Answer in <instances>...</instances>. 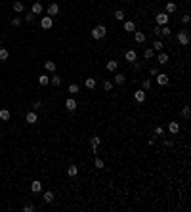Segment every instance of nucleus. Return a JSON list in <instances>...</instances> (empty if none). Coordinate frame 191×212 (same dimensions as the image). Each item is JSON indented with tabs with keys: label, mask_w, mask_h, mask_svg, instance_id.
<instances>
[{
	"label": "nucleus",
	"mask_w": 191,
	"mask_h": 212,
	"mask_svg": "<svg viewBox=\"0 0 191 212\" xmlns=\"http://www.w3.org/2000/svg\"><path fill=\"white\" fill-rule=\"evenodd\" d=\"M94 166H96V168H103V161H101V159L98 157V159L94 161Z\"/></svg>",
	"instance_id": "f704fd0d"
},
{
	"label": "nucleus",
	"mask_w": 191,
	"mask_h": 212,
	"mask_svg": "<svg viewBox=\"0 0 191 212\" xmlns=\"http://www.w3.org/2000/svg\"><path fill=\"white\" fill-rule=\"evenodd\" d=\"M65 107H67V111H75L77 109V102H75L73 97H69L67 102H65Z\"/></svg>",
	"instance_id": "9d476101"
},
{
	"label": "nucleus",
	"mask_w": 191,
	"mask_h": 212,
	"mask_svg": "<svg viewBox=\"0 0 191 212\" xmlns=\"http://www.w3.org/2000/svg\"><path fill=\"white\" fill-rule=\"evenodd\" d=\"M153 32H155V35H157V37H161V27H159V25H157V27L153 29Z\"/></svg>",
	"instance_id": "c03bdc74"
},
{
	"label": "nucleus",
	"mask_w": 191,
	"mask_h": 212,
	"mask_svg": "<svg viewBox=\"0 0 191 212\" xmlns=\"http://www.w3.org/2000/svg\"><path fill=\"white\" fill-rule=\"evenodd\" d=\"M115 19H117V21H124V12L122 10H117V12H115Z\"/></svg>",
	"instance_id": "bb28decb"
},
{
	"label": "nucleus",
	"mask_w": 191,
	"mask_h": 212,
	"mask_svg": "<svg viewBox=\"0 0 191 212\" xmlns=\"http://www.w3.org/2000/svg\"><path fill=\"white\" fill-rule=\"evenodd\" d=\"M84 84H86V88H88V90H94V88H96V79L88 77V79L84 80Z\"/></svg>",
	"instance_id": "2eb2a0df"
},
{
	"label": "nucleus",
	"mask_w": 191,
	"mask_h": 212,
	"mask_svg": "<svg viewBox=\"0 0 191 212\" xmlns=\"http://www.w3.org/2000/svg\"><path fill=\"white\" fill-rule=\"evenodd\" d=\"M67 174H69V176H77V174H78V168H77L75 164H71V166L67 168Z\"/></svg>",
	"instance_id": "b1692460"
},
{
	"label": "nucleus",
	"mask_w": 191,
	"mask_h": 212,
	"mask_svg": "<svg viewBox=\"0 0 191 212\" xmlns=\"http://www.w3.org/2000/svg\"><path fill=\"white\" fill-rule=\"evenodd\" d=\"M12 25H14V27H19V25H21V19H19V17H14V19H12Z\"/></svg>",
	"instance_id": "c9c22d12"
},
{
	"label": "nucleus",
	"mask_w": 191,
	"mask_h": 212,
	"mask_svg": "<svg viewBox=\"0 0 191 212\" xmlns=\"http://www.w3.org/2000/svg\"><path fill=\"white\" fill-rule=\"evenodd\" d=\"M31 189H33V193H38V191H42V184H40L38 180H35V182L31 184Z\"/></svg>",
	"instance_id": "ddd939ff"
},
{
	"label": "nucleus",
	"mask_w": 191,
	"mask_h": 212,
	"mask_svg": "<svg viewBox=\"0 0 191 212\" xmlns=\"http://www.w3.org/2000/svg\"><path fill=\"white\" fill-rule=\"evenodd\" d=\"M67 92L71 94V96H75V94H78V84H69Z\"/></svg>",
	"instance_id": "412c9836"
},
{
	"label": "nucleus",
	"mask_w": 191,
	"mask_h": 212,
	"mask_svg": "<svg viewBox=\"0 0 191 212\" xmlns=\"http://www.w3.org/2000/svg\"><path fill=\"white\" fill-rule=\"evenodd\" d=\"M23 210H25V212H33V210H35V206H33V204H27V206L23 208Z\"/></svg>",
	"instance_id": "37998d69"
},
{
	"label": "nucleus",
	"mask_w": 191,
	"mask_h": 212,
	"mask_svg": "<svg viewBox=\"0 0 191 212\" xmlns=\"http://www.w3.org/2000/svg\"><path fill=\"white\" fill-rule=\"evenodd\" d=\"M134 40H136V42H140V44H141V42L145 40V35H143L141 31H134Z\"/></svg>",
	"instance_id": "f8f14e48"
},
{
	"label": "nucleus",
	"mask_w": 191,
	"mask_h": 212,
	"mask_svg": "<svg viewBox=\"0 0 191 212\" xmlns=\"http://www.w3.org/2000/svg\"><path fill=\"white\" fill-rule=\"evenodd\" d=\"M134 99H136L138 103L145 102V90H138V92H134Z\"/></svg>",
	"instance_id": "0eeeda50"
},
{
	"label": "nucleus",
	"mask_w": 191,
	"mask_h": 212,
	"mask_svg": "<svg viewBox=\"0 0 191 212\" xmlns=\"http://www.w3.org/2000/svg\"><path fill=\"white\" fill-rule=\"evenodd\" d=\"M33 107H35V109H40V107H42V102H38V99H37V102L33 103Z\"/></svg>",
	"instance_id": "79ce46f5"
},
{
	"label": "nucleus",
	"mask_w": 191,
	"mask_h": 212,
	"mask_svg": "<svg viewBox=\"0 0 191 212\" xmlns=\"http://www.w3.org/2000/svg\"><path fill=\"white\" fill-rule=\"evenodd\" d=\"M124 31L134 32V31H136V23H134V21H124Z\"/></svg>",
	"instance_id": "9b49d317"
},
{
	"label": "nucleus",
	"mask_w": 191,
	"mask_h": 212,
	"mask_svg": "<svg viewBox=\"0 0 191 212\" xmlns=\"http://www.w3.org/2000/svg\"><path fill=\"white\" fill-rule=\"evenodd\" d=\"M33 14H35V15H38V14H42V4H40V2H35V4H33Z\"/></svg>",
	"instance_id": "dca6fc26"
},
{
	"label": "nucleus",
	"mask_w": 191,
	"mask_h": 212,
	"mask_svg": "<svg viewBox=\"0 0 191 212\" xmlns=\"http://www.w3.org/2000/svg\"><path fill=\"white\" fill-rule=\"evenodd\" d=\"M100 143H101V138H100V136H94V138H92V145H94V147H98Z\"/></svg>",
	"instance_id": "72a5a7b5"
},
{
	"label": "nucleus",
	"mask_w": 191,
	"mask_h": 212,
	"mask_svg": "<svg viewBox=\"0 0 191 212\" xmlns=\"http://www.w3.org/2000/svg\"><path fill=\"white\" fill-rule=\"evenodd\" d=\"M50 84H52V86H59V84H61V79L55 75V77H52V79H50Z\"/></svg>",
	"instance_id": "7c9ffc66"
},
{
	"label": "nucleus",
	"mask_w": 191,
	"mask_h": 212,
	"mask_svg": "<svg viewBox=\"0 0 191 212\" xmlns=\"http://www.w3.org/2000/svg\"><path fill=\"white\" fill-rule=\"evenodd\" d=\"M14 12H17V14H21V12H25V6H23V2H14Z\"/></svg>",
	"instance_id": "f3484780"
},
{
	"label": "nucleus",
	"mask_w": 191,
	"mask_h": 212,
	"mask_svg": "<svg viewBox=\"0 0 191 212\" xmlns=\"http://www.w3.org/2000/svg\"><path fill=\"white\" fill-rule=\"evenodd\" d=\"M25 120H27L29 124H35V122L38 120V117H37V113H33V111H29L27 115H25Z\"/></svg>",
	"instance_id": "6e6552de"
},
{
	"label": "nucleus",
	"mask_w": 191,
	"mask_h": 212,
	"mask_svg": "<svg viewBox=\"0 0 191 212\" xmlns=\"http://www.w3.org/2000/svg\"><path fill=\"white\" fill-rule=\"evenodd\" d=\"M155 134H157V136H163V134H164V128H163V126H157V128H155Z\"/></svg>",
	"instance_id": "e433bc0d"
},
{
	"label": "nucleus",
	"mask_w": 191,
	"mask_h": 212,
	"mask_svg": "<svg viewBox=\"0 0 191 212\" xmlns=\"http://www.w3.org/2000/svg\"><path fill=\"white\" fill-rule=\"evenodd\" d=\"M189 115H191L189 107H183V117H185V119H189Z\"/></svg>",
	"instance_id": "58836bf2"
},
{
	"label": "nucleus",
	"mask_w": 191,
	"mask_h": 212,
	"mask_svg": "<svg viewBox=\"0 0 191 212\" xmlns=\"http://www.w3.org/2000/svg\"><path fill=\"white\" fill-rule=\"evenodd\" d=\"M38 84H40V86H46V84H50V77H46V75H40V77H38Z\"/></svg>",
	"instance_id": "6ab92c4d"
},
{
	"label": "nucleus",
	"mask_w": 191,
	"mask_h": 212,
	"mask_svg": "<svg viewBox=\"0 0 191 212\" xmlns=\"http://www.w3.org/2000/svg\"><path fill=\"white\" fill-rule=\"evenodd\" d=\"M52 25H54V19H52L50 15H44L42 21H40V27L42 29H52Z\"/></svg>",
	"instance_id": "20e7f679"
},
{
	"label": "nucleus",
	"mask_w": 191,
	"mask_h": 212,
	"mask_svg": "<svg viewBox=\"0 0 191 212\" xmlns=\"http://www.w3.org/2000/svg\"><path fill=\"white\" fill-rule=\"evenodd\" d=\"M157 73H159V71L155 69V67H151V69H149V75H151V77H157Z\"/></svg>",
	"instance_id": "ea45409f"
},
{
	"label": "nucleus",
	"mask_w": 191,
	"mask_h": 212,
	"mask_svg": "<svg viewBox=\"0 0 191 212\" xmlns=\"http://www.w3.org/2000/svg\"><path fill=\"white\" fill-rule=\"evenodd\" d=\"M153 55H155V50H153V48H147V50L143 52V57H145V59H151Z\"/></svg>",
	"instance_id": "393cba45"
},
{
	"label": "nucleus",
	"mask_w": 191,
	"mask_h": 212,
	"mask_svg": "<svg viewBox=\"0 0 191 212\" xmlns=\"http://www.w3.org/2000/svg\"><path fill=\"white\" fill-rule=\"evenodd\" d=\"M113 80H115V84H124V80H126V77H124L122 73H117L113 77Z\"/></svg>",
	"instance_id": "4468645a"
},
{
	"label": "nucleus",
	"mask_w": 191,
	"mask_h": 212,
	"mask_svg": "<svg viewBox=\"0 0 191 212\" xmlns=\"http://www.w3.org/2000/svg\"><path fill=\"white\" fill-rule=\"evenodd\" d=\"M105 35H107V29H105V25H96V27L92 29V37H94L96 40L103 38Z\"/></svg>",
	"instance_id": "f257e3e1"
},
{
	"label": "nucleus",
	"mask_w": 191,
	"mask_h": 212,
	"mask_svg": "<svg viewBox=\"0 0 191 212\" xmlns=\"http://www.w3.org/2000/svg\"><path fill=\"white\" fill-rule=\"evenodd\" d=\"M174 12H176V4H174V2H168V4H166V14H174Z\"/></svg>",
	"instance_id": "c85d7f7f"
},
{
	"label": "nucleus",
	"mask_w": 191,
	"mask_h": 212,
	"mask_svg": "<svg viewBox=\"0 0 191 212\" xmlns=\"http://www.w3.org/2000/svg\"><path fill=\"white\" fill-rule=\"evenodd\" d=\"M117 67H118V63H117L115 59L107 61V71H117Z\"/></svg>",
	"instance_id": "4be33fe9"
},
{
	"label": "nucleus",
	"mask_w": 191,
	"mask_h": 212,
	"mask_svg": "<svg viewBox=\"0 0 191 212\" xmlns=\"http://www.w3.org/2000/svg\"><path fill=\"white\" fill-rule=\"evenodd\" d=\"M159 63H161V65L168 63V55H166V54H163V52H161V54H159Z\"/></svg>",
	"instance_id": "cd10ccee"
},
{
	"label": "nucleus",
	"mask_w": 191,
	"mask_h": 212,
	"mask_svg": "<svg viewBox=\"0 0 191 212\" xmlns=\"http://www.w3.org/2000/svg\"><path fill=\"white\" fill-rule=\"evenodd\" d=\"M59 14V6L55 4V2H52L50 6H48V15H50V17H54V15H57Z\"/></svg>",
	"instance_id": "423d86ee"
},
{
	"label": "nucleus",
	"mask_w": 191,
	"mask_h": 212,
	"mask_svg": "<svg viewBox=\"0 0 191 212\" xmlns=\"http://www.w3.org/2000/svg\"><path fill=\"white\" fill-rule=\"evenodd\" d=\"M178 42H180L182 46H187V44H189V32L187 31H180L178 32Z\"/></svg>",
	"instance_id": "f03ea898"
},
{
	"label": "nucleus",
	"mask_w": 191,
	"mask_h": 212,
	"mask_svg": "<svg viewBox=\"0 0 191 212\" xmlns=\"http://www.w3.org/2000/svg\"><path fill=\"white\" fill-rule=\"evenodd\" d=\"M168 19H170V15L168 14H157V25L159 27H163V25H168Z\"/></svg>",
	"instance_id": "7ed1b4c3"
},
{
	"label": "nucleus",
	"mask_w": 191,
	"mask_h": 212,
	"mask_svg": "<svg viewBox=\"0 0 191 212\" xmlns=\"http://www.w3.org/2000/svg\"><path fill=\"white\" fill-rule=\"evenodd\" d=\"M8 50H6V48H0V61H6L8 59Z\"/></svg>",
	"instance_id": "a878e982"
},
{
	"label": "nucleus",
	"mask_w": 191,
	"mask_h": 212,
	"mask_svg": "<svg viewBox=\"0 0 191 212\" xmlns=\"http://www.w3.org/2000/svg\"><path fill=\"white\" fill-rule=\"evenodd\" d=\"M111 88H113V82H111V80H103V90L105 92H111Z\"/></svg>",
	"instance_id": "473e14b6"
},
{
	"label": "nucleus",
	"mask_w": 191,
	"mask_h": 212,
	"mask_svg": "<svg viewBox=\"0 0 191 212\" xmlns=\"http://www.w3.org/2000/svg\"><path fill=\"white\" fill-rule=\"evenodd\" d=\"M163 46H164V44H163L161 40H155V42H153V50H157V52L163 50Z\"/></svg>",
	"instance_id": "2f4dec72"
},
{
	"label": "nucleus",
	"mask_w": 191,
	"mask_h": 212,
	"mask_svg": "<svg viewBox=\"0 0 191 212\" xmlns=\"http://www.w3.org/2000/svg\"><path fill=\"white\" fill-rule=\"evenodd\" d=\"M149 88H151V80L145 79V80H143V90H149Z\"/></svg>",
	"instance_id": "4c0bfd02"
},
{
	"label": "nucleus",
	"mask_w": 191,
	"mask_h": 212,
	"mask_svg": "<svg viewBox=\"0 0 191 212\" xmlns=\"http://www.w3.org/2000/svg\"><path fill=\"white\" fill-rule=\"evenodd\" d=\"M0 119H2V120H10V111L8 109H2V111H0Z\"/></svg>",
	"instance_id": "c756f323"
},
{
	"label": "nucleus",
	"mask_w": 191,
	"mask_h": 212,
	"mask_svg": "<svg viewBox=\"0 0 191 212\" xmlns=\"http://www.w3.org/2000/svg\"><path fill=\"white\" fill-rule=\"evenodd\" d=\"M168 130H170V134H178V132H180V124H178V122H170Z\"/></svg>",
	"instance_id": "a211bd4d"
},
{
	"label": "nucleus",
	"mask_w": 191,
	"mask_h": 212,
	"mask_svg": "<svg viewBox=\"0 0 191 212\" xmlns=\"http://www.w3.org/2000/svg\"><path fill=\"white\" fill-rule=\"evenodd\" d=\"M42 199H44V203H52V201H54V193H52V191H46Z\"/></svg>",
	"instance_id": "5701e85b"
},
{
	"label": "nucleus",
	"mask_w": 191,
	"mask_h": 212,
	"mask_svg": "<svg viewBox=\"0 0 191 212\" xmlns=\"http://www.w3.org/2000/svg\"><path fill=\"white\" fill-rule=\"evenodd\" d=\"M44 67H46V71H50V73H54V71L57 69L54 61H46V63H44Z\"/></svg>",
	"instance_id": "aec40b11"
},
{
	"label": "nucleus",
	"mask_w": 191,
	"mask_h": 212,
	"mask_svg": "<svg viewBox=\"0 0 191 212\" xmlns=\"http://www.w3.org/2000/svg\"><path fill=\"white\" fill-rule=\"evenodd\" d=\"M124 57H126V61H130V63H134V61L138 59V54L134 50H128L126 54H124Z\"/></svg>",
	"instance_id": "1a4fd4ad"
},
{
	"label": "nucleus",
	"mask_w": 191,
	"mask_h": 212,
	"mask_svg": "<svg viewBox=\"0 0 191 212\" xmlns=\"http://www.w3.org/2000/svg\"><path fill=\"white\" fill-rule=\"evenodd\" d=\"M25 19H27V21H29V23H31V21H33V19H35V14H27V15H25Z\"/></svg>",
	"instance_id": "a19ab883"
},
{
	"label": "nucleus",
	"mask_w": 191,
	"mask_h": 212,
	"mask_svg": "<svg viewBox=\"0 0 191 212\" xmlns=\"http://www.w3.org/2000/svg\"><path fill=\"white\" fill-rule=\"evenodd\" d=\"M157 84H159V86H166V84H168V77L164 73H157Z\"/></svg>",
	"instance_id": "39448f33"
}]
</instances>
